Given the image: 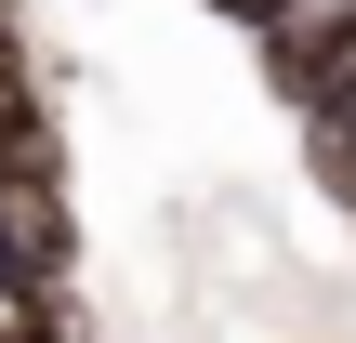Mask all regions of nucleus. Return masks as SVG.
Listing matches in <instances>:
<instances>
[{"mask_svg":"<svg viewBox=\"0 0 356 343\" xmlns=\"http://www.w3.org/2000/svg\"><path fill=\"white\" fill-rule=\"evenodd\" d=\"M66 278V198L53 172H0V291H53Z\"/></svg>","mask_w":356,"mask_h":343,"instance_id":"nucleus-1","label":"nucleus"},{"mask_svg":"<svg viewBox=\"0 0 356 343\" xmlns=\"http://www.w3.org/2000/svg\"><path fill=\"white\" fill-rule=\"evenodd\" d=\"M304 159H317V185H330V198H356V132H330V119H304Z\"/></svg>","mask_w":356,"mask_h":343,"instance_id":"nucleus-2","label":"nucleus"},{"mask_svg":"<svg viewBox=\"0 0 356 343\" xmlns=\"http://www.w3.org/2000/svg\"><path fill=\"white\" fill-rule=\"evenodd\" d=\"M211 13H225V26H251V40H264V26H277V13H291V0H211Z\"/></svg>","mask_w":356,"mask_h":343,"instance_id":"nucleus-3","label":"nucleus"},{"mask_svg":"<svg viewBox=\"0 0 356 343\" xmlns=\"http://www.w3.org/2000/svg\"><path fill=\"white\" fill-rule=\"evenodd\" d=\"M0 317H13V291H0Z\"/></svg>","mask_w":356,"mask_h":343,"instance_id":"nucleus-4","label":"nucleus"}]
</instances>
